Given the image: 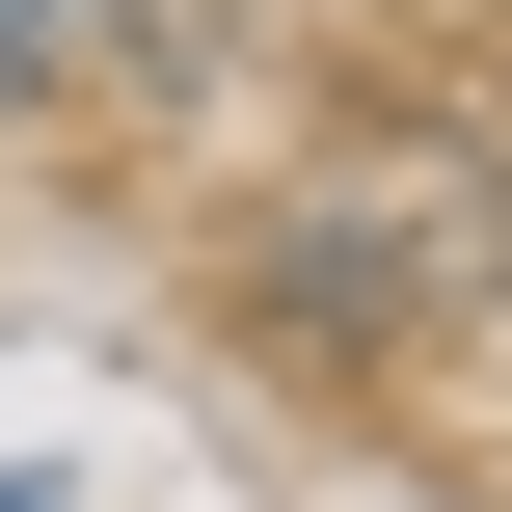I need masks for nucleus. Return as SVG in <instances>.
<instances>
[{"label":"nucleus","mask_w":512,"mask_h":512,"mask_svg":"<svg viewBox=\"0 0 512 512\" xmlns=\"http://www.w3.org/2000/svg\"><path fill=\"white\" fill-rule=\"evenodd\" d=\"M54 54H81V0H0V108H27V81H54Z\"/></svg>","instance_id":"obj_1"}]
</instances>
